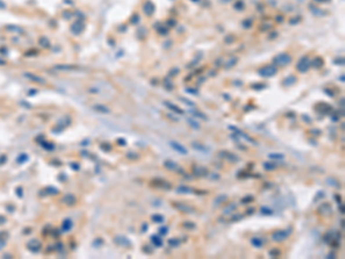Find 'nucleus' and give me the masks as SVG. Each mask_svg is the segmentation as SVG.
Wrapping results in <instances>:
<instances>
[{
  "mask_svg": "<svg viewBox=\"0 0 345 259\" xmlns=\"http://www.w3.org/2000/svg\"><path fill=\"white\" fill-rule=\"evenodd\" d=\"M258 74L261 77L269 78V77H273V76H275L277 74V68H276V66L274 65L263 66V67H261V68L258 69Z\"/></svg>",
  "mask_w": 345,
  "mask_h": 259,
  "instance_id": "obj_1",
  "label": "nucleus"
},
{
  "mask_svg": "<svg viewBox=\"0 0 345 259\" xmlns=\"http://www.w3.org/2000/svg\"><path fill=\"white\" fill-rule=\"evenodd\" d=\"M291 235V228H288V229H280V230H276L272 234V240L274 242H283L285 241L289 236Z\"/></svg>",
  "mask_w": 345,
  "mask_h": 259,
  "instance_id": "obj_2",
  "label": "nucleus"
},
{
  "mask_svg": "<svg viewBox=\"0 0 345 259\" xmlns=\"http://www.w3.org/2000/svg\"><path fill=\"white\" fill-rule=\"evenodd\" d=\"M291 61H292V58H291V55H289L288 53H280V54H277V55L273 59V62H274L275 65L282 66V67L290 65Z\"/></svg>",
  "mask_w": 345,
  "mask_h": 259,
  "instance_id": "obj_3",
  "label": "nucleus"
},
{
  "mask_svg": "<svg viewBox=\"0 0 345 259\" xmlns=\"http://www.w3.org/2000/svg\"><path fill=\"white\" fill-rule=\"evenodd\" d=\"M311 68V60L308 57H303L300 58V60L297 62L296 65V69L299 73H306L308 71V69Z\"/></svg>",
  "mask_w": 345,
  "mask_h": 259,
  "instance_id": "obj_4",
  "label": "nucleus"
},
{
  "mask_svg": "<svg viewBox=\"0 0 345 259\" xmlns=\"http://www.w3.org/2000/svg\"><path fill=\"white\" fill-rule=\"evenodd\" d=\"M173 206H174L177 211H180V212H182V213H193V212L196 211L192 206H190V205H188V204H184V203H181V202H175V203H173Z\"/></svg>",
  "mask_w": 345,
  "mask_h": 259,
  "instance_id": "obj_5",
  "label": "nucleus"
},
{
  "mask_svg": "<svg viewBox=\"0 0 345 259\" xmlns=\"http://www.w3.org/2000/svg\"><path fill=\"white\" fill-rule=\"evenodd\" d=\"M317 213L322 217H328L333 213V207L329 203H323L322 205H320V207L317 208Z\"/></svg>",
  "mask_w": 345,
  "mask_h": 259,
  "instance_id": "obj_6",
  "label": "nucleus"
},
{
  "mask_svg": "<svg viewBox=\"0 0 345 259\" xmlns=\"http://www.w3.org/2000/svg\"><path fill=\"white\" fill-rule=\"evenodd\" d=\"M151 184H152L153 187L160 188V189H166V190L171 189V184H170L169 182L162 180V179H154V180L151 182Z\"/></svg>",
  "mask_w": 345,
  "mask_h": 259,
  "instance_id": "obj_7",
  "label": "nucleus"
},
{
  "mask_svg": "<svg viewBox=\"0 0 345 259\" xmlns=\"http://www.w3.org/2000/svg\"><path fill=\"white\" fill-rule=\"evenodd\" d=\"M169 144H170L171 149L175 150L176 152H178L180 154H188V150H187L185 146L182 145L181 143H178V142H176V141H170Z\"/></svg>",
  "mask_w": 345,
  "mask_h": 259,
  "instance_id": "obj_8",
  "label": "nucleus"
},
{
  "mask_svg": "<svg viewBox=\"0 0 345 259\" xmlns=\"http://www.w3.org/2000/svg\"><path fill=\"white\" fill-rule=\"evenodd\" d=\"M192 172H193V175L197 177H205L208 175V169L204 166H194L192 168Z\"/></svg>",
  "mask_w": 345,
  "mask_h": 259,
  "instance_id": "obj_9",
  "label": "nucleus"
},
{
  "mask_svg": "<svg viewBox=\"0 0 345 259\" xmlns=\"http://www.w3.org/2000/svg\"><path fill=\"white\" fill-rule=\"evenodd\" d=\"M219 156H220V158H225L228 161H230V162L239 161V158H238L236 154H234V153H231V152H228V151H221V152H219Z\"/></svg>",
  "mask_w": 345,
  "mask_h": 259,
  "instance_id": "obj_10",
  "label": "nucleus"
},
{
  "mask_svg": "<svg viewBox=\"0 0 345 259\" xmlns=\"http://www.w3.org/2000/svg\"><path fill=\"white\" fill-rule=\"evenodd\" d=\"M229 129H231L232 131H235V132H236V134H237L239 137H243V138H244V139H246L248 142H251L252 144H257V142H254V141L252 139L249 135H246V134H245V132H243L242 130H238L237 128H236V127H234V126H229Z\"/></svg>",
  "mask_w": 345,
  "mask_h": 259,
  "instance_id": "obj_11",
  "label": "nucleus"
},
{
  "mask_svg": "<svg viewBox=\"0 0 345 259\" xmlns=\"http://www.w3.org/2000/svg\"><path fill=\"white\" fill-rule=\"evenodd\" d=\"M326 183H327L328 186L333 187V188H336V189H341V187H342L341 182H339L336 177H334V176H329V177H327V179H326Z\"/></svg>",
  "mask_w": 345,
  "mask_h": 259,
  "instance_id": "obj_12",
  "label": "nucleus"
},
{
  "mask_svg": "<svg viewBox=\"0 0 345 259\" xmlns=\"http://www.w3.org/2000/svg\"><path fill=\"white\" fill-rule=\"evenodd\" d=\"M154 10H156V6L153 5L152 1L147 0V2L144 5V12H145V14H146L147 16H151V15H153Z\"/></svg>",
  "mask_w": 345,
  "mask_h": 259,
  "instance_id": "obj_13",
  "label": "nucleus"
},
{
  "mask_svg": "<svg viewBox=\"0 0 345 259\" xmlns=\"http://www.w3.org/2000/svg\"><path fill=\"white\" fill-rule=\"evenodd\" d=\"M227 199H228V195H225V194H221V195H219V196H216V197L214 198V200H213V206H214V207H218V206H220L222 203H224Z\"/></svg>",
  "mask_w": 345,
  "mask_h": 259,
  "instance_id": "obj_14",
  "label": "nucleus"
},
{
  "mask_svg": "<svg viewBox=\"0 0 345 259\" xmlns=\"http://www.w3.org/2000/svg\"><path fill=\"white\" fill-rule=\"evenodd\" d=\"M163 105H165L166 107H168L170 111H173V112H175V113H177V114H183V113H184L177 105H175V104H173V102H170V101H165Z\"/></svg>",
  "mask_w": 345,
  "mask_h": 259,
  "instance_id": "obj_15",
  "label": "nucleus"
},
{
  "mask_svg": "<svg viewBox=\"0 0 345 259\" xmlns=\"http://www.w3.org/2000/svg\"><path fill=\"white\" fill-rule=\"evenodd\" d=\"M237 206H238L237 203H230V204H228V205L223 208V214H224V215H229V214L234 213V212L236 211Z\"/></svg>",
  "mask_w": 345,
  "mask_h": 259,
  "instance_id": "obj_16",
  "label": "nucleus"
},
{
  "mask_svg": "<svg viewBox=\"0 0 345 259\" xmlns=\"http://www.w3.org/2000/svg\"><path fill=\"white\" fill-rule=\"evenodd\" d=\"M194 190H196V189L190 188V187H188V186H180V187H177V189H176L177 194H185V195L194 194Z\"/></svg>",
  "mask_w": 345,
  "mask_h": 259,
  "instance_id": "obj_17",
  "label": "nucleus"
},
{
  "mask_svg": "<svg viewBox=\"0 0 345 259\" xmlns=\"http://www.w3.org/2000/svg\"><path fill=\"white\" fill-rule=\"evenodd\" d=\"M323 64H324V61H323V59L321 57H315L311 61V66L315 69H320L321 67H323Z\"/></svg>",
  "mask_w": 345,
  "mask_h": 259,
  "instance_id": "obj_18",
  "label": "nucleus"
},
{
  "mask_svg": "<svg viewBox=\"0 0 345 259\" xmlns=\"http://www.w3.org/2000/svg\"><path fill=\"white\" fill-rule=\"evenodd\" d=\"M163 166L167 168V169H169V170H178V165L176 163L175 161H173V160H165V162H163Z\"/></svg>",
  "mask_w": 345,
  "mask_h": 259,
  "instance_id": "obj_19",
  "label": "nucleus"
},
{
  "mask_svg": "<svg viewBox=\"0 0 345 259\" xmlns=\"http://www.w3.org/2000/svg\"><path fill=\"white\" fill-rule=\"evenodd\" d=\"M151 242H152L153 245L157 247V248H161V247L163 245V241H162L161 237L158 236V235H152V236H151Z\"/></svg>",
  "mask_w": 345,
  "mask_h": 259,
  "instance_id": "obj_20",
  "label": "nucleus"
},
{
  "mask_svg": "<svg viewBox=\"0 0 345 259\" xmlns=\"http://www.w3.org/2000/svg\"><path fill=\"white\" fill-rule=\"evenodd\" d=\"M191 145H192V148H193L194 150H198V151H200V152H204V153H207V152H208V149H207L205 145H203V144H200V143H198V142H193Z\"/></svg>",
  "mask_w": 345,
  "mask_h": 259,
  "instance_id": "obj_21",
  "label": "nucleus"
},
{
  "mask_svg": "<svg viewBox=\"0 0 345 259\" xmlns=\"http://www.w3.org/2000/svg\"><path fill=\"white\" fill-rule=\"evenodd\" d=\"M250 242H251V244L254 248H258V249H260L263 245V241L260 237H252Z\"/></svg>",
  "mask_w": 345,
  "mask_h": 259,
  "instance_id": "obj_22",
  "label": "nucleus"
},
{
  "mask_svg": "<svg viewBox=\"0 0 345 259\" xmlns=\"http://www.w3.org/2000/svg\"><path fill=\"white\" fill-rule=\"evenodd\" d=\"M268 158H269L270 160H276V161H279V160H283V159L285 158V156H284L283 153H269V154H268Z\"/></svg>",
  "mask_w": 345,
  "mask_h": 259,
  "instance_id": "obj_23",
  "label": "nucleus"
},
{
  "mask_svg": "<svg viewBox=\"0 0 345 259\" xmlns=\"http://www.w3.org/2000/svg\"><path fill=\"white\" fill-rule=\"evenodd\" d=\"M296 82H297V78H296L295 76H289V77H286V78L283 81V84L286 85V87H290V85L295 84Z\"/></svg>",
  "mask_w": 345,
  "mask_h": 259,
  "instance_id": "obj_24",
  "label": "nucleus"
},
{
  "mask_svg": "<svg viewBox=\"0 0 345 259\" xmlns=\"http://www.w3.org/2000/svg\"><path fill=\"white\" fill-rule=\"evenodd\" d=\"M237 61H238V58H237V57H231V58L228 60V62L225 64V66H224V67H225L227 69H229V68H232L234 66L237 64Z\"/></svg>",
  "mask_w": 345,
  "mask_h": 259,
  "instance_id": "obj_25",
  "label": "nucleus"
},
{
  "mask_svg": "<svg viewBox=\"0 0 345 259\" xmlns=\"http://www.w3.org/2000/svg\"><path fill=\"white\" fill-rule=\"evenodd\" d=\"M263 168L266 170H275L277 168L276 162H263Z\"/></svg>",
  "mask_w": 345,
  "mask_h": 259,
  "instance_id": "obj_26",
  "label": "nucleus"
},
{
  "mask_svg": "<svg viewBox=\"0 0 345 259\" xmlns=\"http://www.w3.org/2000/svg\"><path fill=\"white\" fill-rule=\"evenodd\" d=\"M151 219H152V221L156 222V224H162V222L165 221V217L161 215V214H153V215L151 217Z\"/></svg>",
  "mask_w": 345,
  "mask_h": 259,
  "instance_id": "obj_27",
  "label": "nucleus"
},
{
  "mask_svg": "<svg viewBox=\"0 0 345 259\" xmlns=\"http://www.w3.org/2000/svg\"><path fill=\"white\" fill-rule=\"evenodd\" d=\"M190 113H191L193 116H196V118H200V119L207 120V116H206L204 113H201V112H199V111H197V109H192V111H190Z\"/></svg>",
  "mask_w": 345,
  "mask_h": 259,
  "instance_id": "obj_28",
  "label": "nucleus"
},
{
  "mask_svg": "<svg viewBox=\"0 0 345 259\" xmlns=\"http://www.w3.org/2000/svg\"><path fill=\"white\" fill-rule=\"evenodd\" d=\"M168 244H169L171 248H177V247H180L181 241H180L178 238H169V240H168Z\"/></svg>",
  "mask_w": 345,
  "mask_h": 259,
  "instance_id": "obj_29",
  "label": "nucleus"
},
{
  "mask_svg": "<svg viewBox=\"0 0 345 259\" xmlns=\"http://www.w3.org/2000/svg\"><path fill=\"white\" fill-rule=\"evenodd\" d=\"M260 212H261V214H263V215H273V214H274L273 210H270V208L267 207V206H262V207L260 208Z\"/></svg>",
  "mask_w": 345,
  "mask_h": 259,
  "instance_id": "obj_30",
  "label": "nucleus"
},
{
  "mask_svg": "<svg viewBox=\"0 0 345 259\" xmlns=\"http://www.w3.org/2000/svg\"><path fill=\"white\" fill-rule=\"evenodd\" d=\"M187 122H188L189 125H190V127H191V128H193V129L198 130L199 128H200V125H199V123H198L196 120H193V119H188V120H187Z\"/></svg>",
  "mask_w": 345,
  "mask_h": 259,
  "instance_id": "obj_31",
  "label": "nucleus"
},
{
  "mask_svg": "<svg viewBox=\"0 0 345 259\" xmlns=\"http://www.w3.org/2000/svg\"><path fill=\"white\" fill-rule=\"evenodd\" d=\"M269 256L272 257V258H276V257H280L281 256V251L277 249V248H274V249H272V250H269Z\"/></svg>",
  "mask_w": 345,
  "mask_h": 259,
  "instance_id": "obj_32",
  "label": "nucleus"
},
{
  "mask_svg": "<svg viewBox=\"0 0 345 259\" xmlns=\"http://www.w3.org/2000/svg\"><path fill=\"white\" fill-rule=\"evenodd\" d=\"M244 218V215L243 214H241V213H236V214H234V215H231V218H230V220L232 221V222H237V221H239V220H242Z\"/></svg>",
  "mask_w": 345,
  "mask_h": 259,
  "instance_id": "obj_33",
  "label": "nucleus"
},
{
  "mask_svg": "<svg viewBox=\"0 0 345 259\" xmlns=\"http://www.w3.org/2000/svg\"><path fill=\"white\" fill-rule=\"evenodd\" d=\"M253 199H254V197H253V196H251V195L249 196V195H248V196H245V197H243V198H242L241 203H242V204H249V203L253 202Z\"/></svg>",
  "mask_w": 345,
  "mask_h": 259,
  "instance_id": "obj_34",
  "label": "nucleus"
},
{
  "mask_svg": "<svg viewBox=\"0 0 345 259\" xmlns=\"http://www.w3.org/2000/svg\"><path fill=\"white\" fill-rule=\"evenodd\" d=\"M183 227H184V228H187L188 230H192L193 228H196V225H194L193 222H190V221H185V222H183Z\"/></svg>",
  "mask_w": 345,
  "mask_h": 259,
  "instance_id": "obj_35",
  "label": "nucleus"
},
{
  "mask_svg": "<svg viewBox=\"0 0 345 259\" xmlns=\"http://www.w3.org/2000/svg\"><path fill=\"white\" fill-rule=\"evenodd\" d=\"M159 234L160 235H167L168 234V227L166 226H162L159 228Z\"/></svg>",
  "mask_w": 345,
  "mask_h": 259,
  "instance_id": "obj_36",
  "label": "nucleus"
},
{
  "mask_svg": "<svg viewBox=\"0 0 345 259\" xmlns=\"http://www.w3.org/2000/svg\"><path fill=\"white\" fill-rule=\"evenodd\" d=\"M252 23H253V21H252L251 19H250V20H245V21L243 22V27L246 28V29H248V28H251Z\"/></svg>",
  "mask_w": 345,
  "mask_h": 259,
  "instance_id": "obj_37",
  "label": "nucleus"
},
{
  "mask_svg": "<svg viewBox=\"0 0 345 259\" xmlns=\"http://www.w3.org/2000/svg\"><path fill=\"white\" fill-rule=\"evenodd\" d=\"M322 198H324V193L323 191H319L316 194V196H315V198H314V202H317L319 199H322Z\"/></svg>",
  "mask_w": 345,
  "mask_h": 259,
  "instance_id": "obj_38",
  "label": "nucleus"
},
{
  "mask_svg": "<svg viewBox=\"0 0 345 259\" xmlns=\"http://www.w3.org/2000/svg\"><path fill=\"white\" fill-rule=\"evenodd\" d=\"M165 88L168 89V90H171V89L174 88V85H173L171 82H169V81H165Z\"/></svg>",
  "mask_w": 345,
  "mask_h": 259,
  "instance_id": "obj_39",
  "label": "nucleus"
},
{
  "mask_svg": "<svg viewBox=\"0 0 345 259\" xmlns=\"http://www.w3.org/2000/svg\"><path fill=\"white\" fill-rule=\"evenodd\" d=\"M178 71H180V69H178V68H173V69L169 71V76H175V75H177V74H178Z\"/></svg>",
  "mask_w": 345,
  "mask_h": 259,
  "instance_id": "obj_40",
  "label": "nucleus"
},
{
  "mask_svg": "<svg viewBox=\"0 0 345 259\" xmlns=\"http://www.w3.org/2000/svg\"><path fill=\"white\" fill-rule=\"evenodd\" d=\"M184 104H187V105H189V106H194V102L193 101H190V100H188V99H185V98H180Z\"/></svg>",
  "mask_w": 345,
  "mask_h": 259,
  "instance_id": "obj_41",
  "label": "nucleus"
},
{
  "mask_svg": "<svg viewBox=\"0 0 345 259\" xmlns=\"http://www.w3.org/2000/svg\"><path fill=\"white\" fill-rule=\"evenodd\" d=\"M158 31H159V33H162V35H166V33H168V30L165 28V27H161V28H158Z\"/></svg>",
  "mask_w": 345,
  "mask_h": 259,
  "instance_id": "obj_42",
  "label": "nucleus"
},
{
  "mask_svg": "<svg viewBox=\"0 0 345 259\" xmlns=\"http://www.w3.org/2000/svg\"><path fill=\"white\" fill-rule=\"evenodd\" d=\"M254 211H255V208H254V207H250V208H248V210H246V214H248V215H252V214L254 213Z\"/></svg>",
  "mask_w": 345,
  "mask_h": 259,
  "instance_id": "obj_43",
  "label": "nucleus"
},
{
  "mask_svg": "<svg viewBox=\"0 0 345 259\" xmlns=\"http://www.w3.org/2000/svg\"><path fill=\"white\" fill-rule=\"evenodd\" d=\"M238 7H239L241 9L244 7V3H243V1H239V2H237V3L235 5V8H238Z\"/></svg>",
  "mask_w": 345,
  "mask_h": 259,
  "instance_id": "obj_44",
  "label": "nucleus"
},
{
  "mask_svg": "<svg viewBox=\"0 0 345 259\" xmlns=\"http://www.w3.org/2000/svg\"><path fill=\"white\" fill-rule=\"evenodd\" d=\"M300 21V17H297V20H290V24H296Z\"/></svg>",
  "mask_w": 345,
  "mask_h": 259,
  "instance_id": "obj_45",
  "label": "nucleus"
},
{
  "mask_svg": "<svg viewBox=\"0 0 345 259\" xmlns=\"http://www.w3.org/2000/svg\"><path fill=\"white\" fill-rule=\"evenodd\" d=\"M335 199L338 202V204H341V203H342V198H341L338 195H336V196H335Z\"/></svg>",
  "mask_w": 345,
  "mask_h": 259,
  "instance_id": "obj_46",
  "label": "nucleus"
},
{
  "mask_svg": "<svg viewBox=\"0 0 345 259\" xmlns=\"http://www.w3.org/2000/svg\"><path fill=\"white\" fill-rule=\"evenodd\" d=\"M339 211H341V213H344V205H343V203H341V205H339Z\"/></svg>",
  "mask_w": 345,
  "mask_h": 259,
  "instance_id": "obj_47",
  "label": "nucleus"
},
{
  "mask_svg": "<svg viewBox=\"0 0 345 259\" xmlns=\"http://www.w3.org/2000/svg\"><path fill=\"white\" fill-rule=\"evenodd\" d=\"M312 134H314V135H320L321 131L320 130H312Z\"/></svg>",
  "mask_w": 345,
  "mask_h": 259,
  "instance_id": "obj_48",
  "label": "nucleus"
},
{
  "mask_svg": "<svg viewBox=\"0 0 345 259\" xmlns=\"http://www.w3.org/2000/svg\"><path fill=\"white\" fill-rule=\"evenodd\" d=\"M187 91H189V93H194V95H197V92H196L194 90H192V89H187Z\"/></svg>",
  "mask_w": 345,
  "mask_h": 259,
  "instance_id": "obj_49",
  "label": "nucleus"
},
{
  "mask_svg": "<svg viewBox=\"0 0 345 259\" xmlns=\"http://www.w3.org/2000/svg\"><path fill=\"white\" fill-rule=\"evenodd\" d=\"M316 1H324V0H316Z\"/></svg>",
  "mask_w": 345,
  "mask_h": 259,
  "instance_id": "obj_50",
  "label": "nucleus"
}]
</instances>
